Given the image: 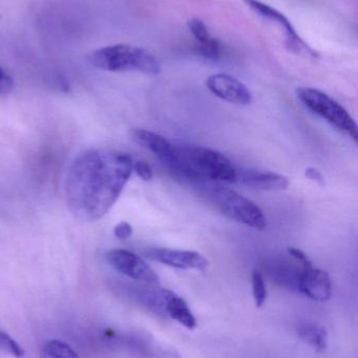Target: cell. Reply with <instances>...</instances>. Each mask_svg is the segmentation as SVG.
Segmentation results:
<instances>
[{
    "mask_svg": "<svg viewBox=\"0 0 358 358\" xmlns=\"http://www.w3.org/2000/svg\"><path fill=\"white\" fill-rule=\"evenodd\" d=\"M132 157L113 150H92L69 169L65 195L71 212L82 221H97L113 208L132 173Z\"/></svg>",
    "mask_w": 358,
    "mask_h": 358,
    "instance_id": "1",
    "label": "cell"
},
{
    "mask_svg": "<svg viewBox=\"0 0 358 358\" xmlns=\"http://www.w3.org/2000/svg\"><path fill=\"white\" fill-rule=\"evenodd\" d=\"M170 171L191 182L205 181L233 183L237 169L230 159L219 151L206 147H178Z\"/></svg>",
    "mask_w": 358,
    "mask_h": 358,
    "instance_id": "2",
    "label": "cell"
},
{
    "mask_svg": "<svg viewBox=\"0 0 358 358\" xmlns=\"http://www.w3.org/2000/svg\"><path fill=\"white\" fill-rule=\"evenodd\" d=\"M90 64L105 71H141L158 75L161 64L155 56L145 48L128 44L105 46L90 52Z\"/></svg>",
    "mask_w": 358,
    "mask_h": 358,
    "instance_id": "3",
    "label": "cell"
},
{
    "mask_svg": "<svg viewBox=\"0 0 358 358\" xmlns=\"http://www.w3.org/2000/svg\"><path fill=\"white\" fill-rule=\"evenodd\" d=\"M206 187L205 182H202ZM204 194L210 202L231 220L247 225L252 229L267 227V218L258 204L233 189L222 185H207Z\"/></svg>",
    "mask_w": 358,
    "mask_h": 358,
    "instance_id": "4",
    "label": "cell"
},
{
    "mask_svg": "<svg viewBox=\"0 0 358 358\" xmlns=\"http://www.w3.org/2000/svg\"><path fill=\"white\" fill-rule=\"evenodd\" d=\"M298 98L309 110L331 124L340 131L348 134L355 142L358 141L357 125L350 113L338 101L322 90L310 87L296 90Z\"/></svg>",
    "mask_w": 358,
    "mask_h": 358,
    "instance_id": "5",
    "label": "cell"
},
{
    "mask_svg": "<svg viewBox=\"0 0 358 358\" xmlns=\"http://www.w3.org/2000/svg\"><path fill=\"white\" fill-rule=\"evenodd\" d=\"M244 2L252 12L256 13L262 18L277 23L282 29H284L286 40H287L286 42H287V46L290 50L298 55L311 57V58H319V56L317 52H315L311 46H309L307 42H305L304 39L298 36L289 19L285 15L282 14L280 10H277V8H273V6L261 1V0H244Z\"/></svg>",
    "mask_w": 358,
    "mask_h": 358,
    "instance_id": "6",
    "label": "cell"
},
{
    "mask_svg": "<svg viewBox=\"0 0 358 358\" xmlns=\"http://www.w3.org/2000/svg\"><path fill=\"white\" fill-rule=\"evenodd\" d=\"M109 264L118 273L147 284H156L159 282V277L153 268L134 252L126 250H109L105 255Z\"/></svg>",
    "mask_w": 358,
    "mask_h": 358,
    "instance_id": "7",
    "label": "cell"
},
{
    "mask_svg": "<svg viewBox=\"0 0 358 358\" xmlns=\"http://www.w3.org/2000/svg\"><path fill=\"white\" fill-rule=\"evenodd\" d=\"M149 260L179 269H195L204 271L208 268V260L193 250H172L164 248H147L143 250Z\"/></svg>",
    "mask_w": 358,
    "mask_h": 358,
    "instance_id": "8",
    "label": "cell"
},
{
    "mask_svg": "<svg viewBox=\"0 0 358 358\" xmlns=\"http://www.w3.org/2000/svg\"><path fill=\"white\" fill-rule=\"evenodd\" d=\"M208 90L222 100L237 105L252 102V94L245 84L226 73H216L206 80Z\"/></svg>",
    "mask_w": 358,
    "mask_h": 358,
    "instance_id": "9",
    "label": "cell"
},
{
    "mask_svg": "<svg viewBox=\"0 0 358 358\" xmlns=\"http://www.w3.org/2000/svg\"><path fill=\"white\" fill-rule=\"evenodd\" d=\"M298 290L315 302H327L332 296V284L327 271L304 267L298 280Z\"/></svg>",
    "mask_w": 358,
    "mask_h": 358,
    "instance_id": "10",
    "label": "cell"
},
{
    "mask_svg": "<svg viewBox=\"0 0 358 358\" xmlns=\"http://www.w3.org/2000/svg\"><path fill=\"white\" fill-rule=\"evenodd\" d=\"M134 142L151 151L164 165L170 167L176 157L177 146L167 138L145 129H134L130 132Z\"/></svg>",
    "mask_w": 358,
    "mask_h": 358,
    "instance_id": "11",
    "label": "cell"
},
{
    "mask_svg": "<svg viewBox=\"0 0 358 358\" xmlns=\"http://www.w3.org/2000/svg\"><path fill=\"white\" fill-rule=\"evenodd\" d=\"M247 187L262 191H283L289 185L286 176L259 170H237V180Z\"/></svg>",
    "mask_w": 358,
    "mask_h": 358,
    "instance_id": "12",
    "label": "cell"
},
{
    "mask_svg": "<svg viewBox=\"0 0 358 358\" xmlns=\"http://www.w3.org/2000/svg\"><path fill=\"white\" fill-rule=\"evenodd\" d=\"M189 31L195 39L199 42V52L201 56L209 60H216L220 57L221 48L218 40L210 35L209 29L203 21L198 18L189 19L187 22Z\"/></svg>",
    "mask_w": 358,
    "mask_h": 358,
    "instance_id": "13",
    "label": "cell"
},
{
    "mask_svg": "<svg viewBox=\"0 0 358 358\" xmlns=\"http://www.w3.org/2000/svg\"><path fill=\"white\" fill-rule=\"evenodd\" d=\"M165 313L187 329L193 330L197 328V320L191 313L186 301L183 300L174 292L166 301Z\"/></svg>",
    "mask_w": 358,
    "mask_h": 358,
    "instance_id": "14",
    "label": "cell"
},
{
    "mask_svg": "<svg viewBox=\"0 0 358 358\" xmlns=\"http://www.w3.org/2000/svg\"><path fill=\"white\" fill-rule=\"evenodd\" d=\"M298 336L306 344L310 345L317 352H324L328 347V331L317 324H304L298 328Z\"/></svg>",
    "mask_w": 358,
    "mask_h": 358,
    "instance_id": "15",
    "label": "cell"
},
{
    "mask_svg": "<svg viewBox=\"0 0 358 358\" xmlns=\"http://www.w3.org/2000/svg\"><path fill=\"white\" fill-rule=\"evenodd\" d=\"M44 352L50 358H79V355L71 346L57 340L46 342Z\"/></svg>",
    "mask_w": 358,
    "mask_h": 358,
    "instance_id": "16",
    "label": "cell"
},
{
    "mask_svg": "<svg viewBox=\"0 0 358 358\" xmlns=\"http://www.w3.org/2000/svg\"><path fill=\"white\" fill-rule=\"evenodd\" d=\"M252 294H254V302L258 308L263 307L266 302L267 289L265 285L264 277L260 271H254L252 275Z\"/></svg>",
    "mask_w": 358,
    "mask_h": 358,
    "instance_id": "17",
    "label": "cell"
},
{
    "mask_svg": "<svg viewBox=\"0 0 358 358\" xmlns=\"http://www.w3.org/2000/svg\"><path fill=\"white\" fill-rule=\"evenodd\" d=\"M0 350L6 351V353L13 355L15 358L25 357V350L22 347L6 332L0 331Z\"/></svg>",
    "mask_w": 358,
    "mask_h": 358,
    "instance_id": "18",
    "label": "cell"
},
{
    "mask_svg": "<svg viewBox=\"0 0 358 358\" xmlns=\"http://www.w3.org/2000/svg\"><path fill=\"white\" fill-rule=\"evenodd\" d=\"M132 171L142 180L151 181L153 178V172L151 166L144 161H136L132 164Z\"/></svg>",
    "mask_w": 358,
    "mask_h": 358,
    "instance_id": "19",
    "label": "cell"
},
{
    "mask_svg": "<svg viewBox=\"0 0 358 358\" xmlns=\"http://www.w3.org/2000/svg\"><path fill=\"white\" fill-rule=\"evenodd\" d=\"M14 88V80L13 78L0 67V94H8Z\"/></svg>",
    "mask_w": 358,
    "mask_h": 358,
    "instance_id": "20",
    "label": "cell"
},
{
    "mask_svg": "<svg viewBox=\"0 0 358 358\" xmlns=\"http://www.w3.org/2000/svg\"><path fill=\"white\" fill-rule=\"evenodd\" d=\"M113 235L117 239L126 240L132 235V227L126 221L118 223L113 229Z\"/></svg>",
    "mask_w": 358,
    "mask_h": 358,
    "instance_id": "21",
    "label": "cell"
},
{
    "mask_svg": "<svg viewBox=\"0 0 358 358\" xmlns=\"http://www.w3.org/2000/svg\"><path fill=\"white\" fill-rule=\"evenodd\" d=\"M305 176L309 179V180L313 181L319 185H325L326 180L324 178L323 173L319 171V169L315 167H309L305 170Z\"/></svg>",
    "mask_w": 358,
    "mask_h": 358,
    "instance_id": "22",
    "label": "cell"
},
{
    "mask_svg": "<svg viewBox=\"0 0 358 358\" xmlns=\"http://www.w3.org/2000/svg\"><path fill=\"white\" fill-rule=\"evenodd\" d=\"M288 252H289L290 256L294 259V260L300 262L301 265H303L304 267L311 266L310 260H309L308 256L305 254L303 250H298V248H288Z\"/></svg>",
    "mask_w": 358,
    "mask_h": 358,
    "instance_id": "23",
    "label": "cell"
}]
</instances>
